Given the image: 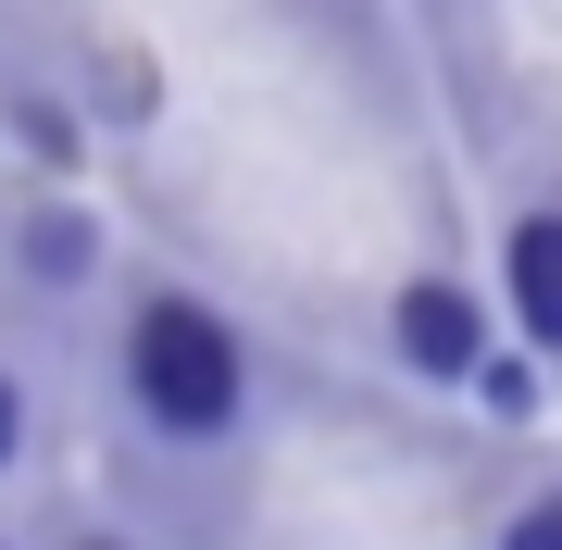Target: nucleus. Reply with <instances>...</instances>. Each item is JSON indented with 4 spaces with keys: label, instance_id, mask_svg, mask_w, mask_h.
<instances>
[{
    "label": "nucleus",
    "instance_id": "4",
    "mask_svg": "<svg viewBox=\"0 0 562 550\" xmlns=\"http://www.w3.org/2000/svg\"><path fill=\"white\" fill-rule=\"evenodd\" d=\"M88 250H101L88 213H38V225H25V263H38V276H88Z\"/></svg>",
    "mask_w": 562,
    "mask_h": 550
},
{
    "label": "nucleus",
    "instance_id": "6",
    "mask_svg": "<svg viewBox=\"0 0 562 550\" xmlns=\"http://www.w3.org/2000/svg\"><path fill=\"white\" fill-rule=\"evenodd\" d=\"M13 438H25V401H13V375H0V463H13Z\"/></svg>",
    "mask_w": 562,
    "mask_h": 550
},
{
    "label": "nucleus",
    "instance_id": "3",
    "mask_svg": "<svg viewBox=\"0 0 562 550\" xmlns=\"http://www.w3.org/2000/svg\"><path fill=\"white\" fill-rule=\"evenodd\" d=\"M513 313H525L538 350H562V213H525L513 225Z\"/></svg>",
    "mask_w": 562,
    "mask_h": 550
},
{
    "label": "nucleus",
    "instance_id": "5",
    "mask_svg": "<svg viewBox=\"0 0 562 550\" xmlns=\"http://www.w3.org/2000/svg\"><path fill=\"white\" fill-rule=\"evenodd\" d=\"M501 550H562V489H550V501H525V513H513V538H501Z\"/></svg>",
    "mask_w": 562,
    "mask_h": 550
},
{
    "label": "nucleus",
    "instance_id": "7",
    "mask_svg": "<svg viewBox=\"0 0 562 550\" xmlns=\"http://www.w3.org/2000/svg\"><path fill=\"white\" fill-rule=\"evenodd\" d=\"M88 550H113V538H88Z\"/></svg>",
    "mask_w": 562,
    "mask_h": 550
},
{
    "label": "nucleus",
    "instance_id": "2",
    "mask_svg": "<svg viewBox=\"0 0 562 550\" xmlns=\"http://www.w3.org/2000/svg\"><path fill=\"white\" fill-rule=\"evenodd\" d=\"M401 350H413V375H475L487 363V326H475V301L462 288H401Z\"/></svg>",
    "mask_w": 562,
    "mask_h": 550
},
{
    "label": "nucleus",
    "instance_id": "1",
    "mask_svg": "<svg viewBox=\"0 0 562 550\" xmlns=\"http://www.w3.org/2000/svg\"><path fill=\"white\" fill-rule=\"evenodd\" d=\"M125 363H138L150 426H176V438L238 426V338H225V313H201V301H150L138 338H125Z\"/></svg>",
    "mask_w": 562,
    "mask_h": 550
}]
</instances>
